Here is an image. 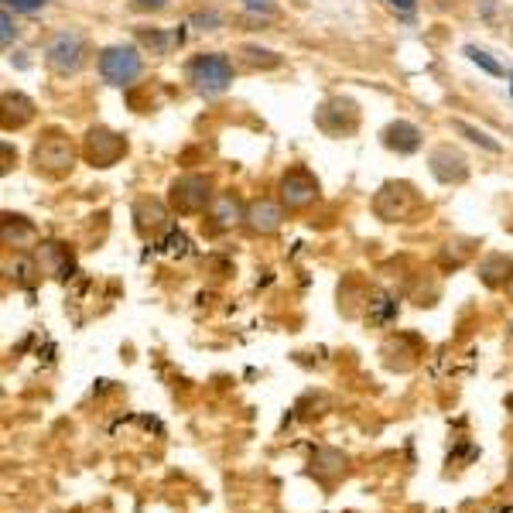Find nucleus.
<instances>
[{
	"instance_id": "nucleus-1",
	"label": "nucleus",
	"mask_w": 513,
	"mask_h": 513,
	"mask_svg": "<svg viewBox=\"0 0 513 513\" xmlns=\"http://www.w3.org/2000/svg\"><path fill=\"white\" fill-rule=\"evenodd\" d=\"M189 83L195 86V93H202V96L223 93V89H230L233 83V62L219 52L195 55L189 62Z\"/></svg>"
},
{
	"instance_id": "nucleus-2",
	"label": "nucleus",
	"mask_w": 513,
	"mask_h": 513,
	"mask_svg": "<svg viewBox=\"0 0 513 513\" xmlns=\"http://www.w3.org/2000/svg\"><path fill=\"white\" fill-rule=\"evenodd\" d=\"M418 206H421L418 192L407 182H387L384 189L373 195V213L384 219V223H404V219L414 216Z\"/></svg>"
},
{
	"instance_id": "nucleus-3",
	"label": "nucleus",
	"mask_w": 513,
	"mask_h": 513,
	"mask_svg": "<svg viewBox=\"0 0 513 513\" xmlns=\"http://www.w3.org/2000/svg\"><path fill=\"white\" fill-rule=\"evenodd\" d=\"M45 62L55 76H76L86 62V42L76 31H59L45 48Z\"/></svg>"
},
{
	"instance_id": "nucleus-4",
	"label": "nucleus",
	"mask_w": 513,
	"mask_h": 513,
	"mask_svg": "<svg viewBox=\"0 0 513 513\" xmlns=\"http://www.w3.org/2000/svg\"><path fill=\"white\" fill-rule=\"evenodd\" d=\"M76 165V148H72V141L59 130H52V134H45L42 141L35 144V168L45 171V175L59 178L65 171H72Z\"/></svg>"
},
{
	"instance_id": "nucleus-5",
	"label": "nucleus",
	"mask_w": 513,
	"mask_h": 513,
	"mask_svg": "<svg viewBox=\"0 0 513 513\" xmlns=\"http://www.w3.org/2000/svg\"><path fill=\"white\" fill-rule=\"evenodd\" d=\"M100 76L110 86H130L141 76V52L130 45H110L100 52Z\"/></svg>"
},
{
	"instance_id": "nucleus-6",
	"label": "nucleus",
	"mask_w": 513,
	"mask_h": 513,
	"mask_svg": "<svg viewBox=\"0 0 513 513\" xmlns=\"http://www.w3.org/2000/svg\"><path fill=\"white\" fill-rule=\"evenodd\" d=\"M213 182L206 175H182L171 185V206L178 213H206L213 206Z\"/></svg>"
},
{
	"instance_id": "nucleus-7",
	"label": "nucleus",
	"mask_w": 513,
	"mask_h": 513,
	"mask_svg": "<svg viewBox=\"0 0 513 513\" xmlns=\"http://www.w3.org/2000/svg\"><path fill=\"white\" fill-rule=\"evenodd\" d=\"M83 154H86L89 165L110 168V165H117V161L127 154V141L117 134V130H110V127H93L86 134V141H83Z\"/></svg>"
},
{
	"instance_id": "nucleus-8",
	"label": "nucleus",
	"mask_w": 513,
	"mask_h": 513,
	"mask_svg": "<svg viewBox=\"0 0 513 513\" xmlns=\"http://www.w3.org/2000/svg\"><path fill=\"white\" fill-rule=\"evenodd\" d=\"M278 192L288 209H308L315 199H319V182H315V175L308 168H291L281 175Z\"/></svg>"
},
{
	"instance_id": "nucleus-9",
	"label": "nucleus",
	"mask_w": 513,
	"mask_h": 513,
	"mask_svg": "<svg viewBox=\"0 0 513 513\" xmlns=\"http://www.w3.org/2000/svg\"><path fill=\"white\" fill-rule=\"evenodd\" d=\"M35 264H38V271L48 274V278H55V281H69L72 271H76L72 250L59 240L38 243V247H35Z\"/></svg>"
},
{
	"instance_id": "nucleus-10",
	"label": "nucleus",
	"mask_w": 513,
	"mask_h": 513,
	"mask_svg": "<svg viewBox=\"0 0 513 513\" xmlns=\"http://www.w3.org/2000/svg\"><path fill=\"white\" fill-rule=\"evenodd\" d=\"M431 175L438 178V182H445V185H459V182H466L469 178V161H466V154H459L455 148H435L431 151Z\"/></svg>"
},
{
	"instance_id": "nucleus-11",
	"label": "nucleus",
	"mask_w": 513,
	"mask_h": 513,
	"mask_svg": "<svg viewBox=\"0 0 513 513\" xmlns=\"http://www.w3.org/2000/svg\"><path fill=\"white\" fill-rule=\"evenodd\" d=\"M281 223H284V209L274 199H254L247 206V219H243V226H247L250 233H257V236L278 233Z\"/></svg>"
},
{
	"instance_id": "nucleus-12",
	"label": "nucleus",
	"mask_w": 513,
	"mask_h": 513,
	"mask_svg": "<svg viewBox=\"0 0 513 513\" xmlns=\"http://www.w3.org/2000/svg\"><path fill=\"white\" fill-rule=\"evenodd\" d=\"M349 469V455L332 449V445H322V449L312 452V462H308V472H312L319 483H339Z\"/></svg>"
},
{
	"instance_id": "nucleus-13",
	"label": "nucleus",
	"mask_w": 513,
	"mask_h": 513,
	"mask_svg": "<svg viewBox=\"0 0 513 513\" xmlns=\"http://www.w3.org/2000/svg\"><path fill=\"white\" fill-rule=\"evenodd\" d=\"M206 213H209V219H213V230H233L236 223L247 219V206H243L233 192H219Z\"/></svg>"
},
{
	"instance_id": "nucleus-14",
	"label": "nucleus",
	"mask_w": 513,
	"mask_h": 513,
	"mask_svg": "<svg viewBox=\"0 0 513 513\" xmlns=\"http://www.w3.org/2000/svg\"><path fill=\"white\" fill-rule=\"evenodd\" d=\"M0 236H4V247H18V250L38 247V230L24 216L4 213V226H0Z\"/></svg>"
},
{
	"instance_id": "nucleus-15",
	"label": "nucleus",
	"mask_w": 513,
	"mask_h": 513,
	"mask_svg": "<svg viewBox=\"0 0 513 513\" xmlns=\"http://www.w3.org/2000/svg\"><path fill=\"white\" fill-rule=\"evenodd\" d=\"M384 148L397 151V154H414L421 148V130L407 120H394L387 130H384Z\"/></svg>"
},
{
	"instance_id": "nucleus-16",
	"label": "nucleus",
	"mask_w": 513,
	"mask_h": 513,
	"mask_svg": "<svg viewBox=\"0 0 513 513\" xmlns=\"http://www.w3.org/2000/svg\"><path fill=\"white\" fill-rule=\"evenodd\" d=\"M134 216H137V230H141L144 236L158 233V230H168V213H165V206H161L158 199H141V202H137V209H134Z\"/></svg>"
},
{
	"instance_id": "nucleus-17",
	"label": "nucleus",
	"mask_w": 513,
	"mask_h": 513,
	"mask_svg": "<svg viewBox=\"0 0 513 513\" xmlns=\"http://www.w3.org/2000/svg\"><path fill=\"white\" fill-rule=\"evenodd\" d=\"M35 117V103L24 93H4V130H18Z\"/></svg>"
},
{
	"instance_id": "nucleus-18",
	"label": "nucleus",
	"mask_w": 513,
	"mask_h": 513,
	"mask_svg": "<svg viewBox=\"0 0 513 513\" xmlns=\"http://www.w3.org/2000/svg\"><path fill=\"white\" fill-rule=\"evenodd\" d=\"M137 42L144 48H151V55H168L175 45L185 42V31H171V35H161V31H137Z\"/></svg>"
},
{
	"instance_id": "nucleus-19",
	"label": "nucleus",
	"mask_w": 513,
	"mask_h": 513,
	"mask_svg": "<svg viewBox=\"0 0 513 513\" xmlns=\"http://www.w3.org/2000/svg\"><path fill=\"white\" fill-rule=\"evenodd\" d=\"M510 271H513V264L503 254H490L479 264V278H483V284H490V288H496V284H503L510 278Z\"/></svg>"
},
{
	"instance_id": "nucleus-20",
	"label": "nucleus",
	"mask_w": 513,
	"mask_h": 513,
	"mask_svg": "<svg viewBox=\"0 0 513 513\" xmlns=\"http://www.w3.org/2000/svg\"><path fill=\"white\" fill-rule=\"evenodd\" d=\"M161 250H165L168 257H185L189 254V236L178 230V226H168L165 240H161Z\"/></svg>"
},
{
	"instance_id": "nucleus-21",
	"label": "nucleus",
	"mask_w": 513,
	"mask_h": 513,
	"mask_svg": "<svg viewBox=\"0 0 513 513\" xmlns=\"http://www.w3.org/2000/svg\"><path fill=\"white\" fill-rule=\"evenodd\" d=\"M397 319V301L387 295H377V301H370V322L387 325Z\"/></svg>"
},
{
	"instance_id": "nucleus-22",
	"label": "nucleus",
	"mask_w": 513,
	"mask_h": 513,
	"mask_svg": "<svg viewBox=\"0 0 513 513\" xmlns=\"http://www.w3.org/2000/svg\"><path fill=\"white\" fill-rule=\"evenodd\" d=\"M455 130H459V134H466L472 144H479V148H486V151H493V154H500V144L493 141L490 134H483V130H476V127H469L466 120H455L452 124Z\"/></svg>"
},
{
	"instance_id": "nucleus-23",
	"label": "nucleus",
	"mask_w": 513,
	"mask_h": 513,
	"mask_svg": "<svg viewBox=\"0 0 513 513\" xmlns=\"http://www.w3.org/2000/svg\"><path fill=\"white\" fill-rule=\"evenodd\" d=\"M243 62L247 65H260V69H274V65H281V59L274 52H264V48H254V45H247L243 48Z\"/></svg>"
},
{
	"instance_id": "nucleus-24",
	"label": "nucleus",
	"mask_w": 513,
	"mask_h": 513,
	"mask_svg": "<svg viewBox=\"0 0 513 513\" xmlns=\"http://www.w3.org/2000/svg\"><path fill=\"white\" fill-rule=\"evenodd\" d=\"M14 38H18V24L11 21V7H4V14H0V42H4V48H11Z\"/></svg>"
},
{
	"instance_id": "nucleus-25",
	"label": "nucleus",
	"mask_w": 513,
	"mask_h": 513,
	"mask_svg": "<svg viewBox=\"0 0 513 513\" xmlns=\"http://www.w3.org/2000/svg\"><path fill=\"white\" fill-rule=\"evenodd\" d=\"M466 55H469V59L476 62V65H483V69L490 72V76H503V69L490 59V55L483 52V48H472V45H469V48H466Z\"/></svg>"
},
{
	"instance_id": "nucleus-26",
	"label": "nucleus",
	"mask_w": 513,
	"mask_h": 513,
	"mask_svg": "<svg viewBox=\"0 0 513 513\" xmlns=\"http://www.w3.org/2000/svg\"><path fill=\"white\" fill-rule=\"evenodd\" d=\"M48 0H4V7H11V11H21V14H35L42 11Z\"/></svg>"
},
{
	"instance_id": "nucleus-27",
	"label": "nucleus",
	"mask_w": 513,
	"mask_h": 513,
	"mask_svg": "<svg viewBox=\"0 0 513 513\" xmlns=\"http://www.w3.org/2000/svg\"><path fill=\"white\" fill-rule=\"evenodd\" d=\"M243 7H247L250 14H274V0H243Z\"/></svg>"
},
{
	"instance_id": "nucleus-28",
	"label": "nucleus",
	"mask_w": 513,
	"mask_h": 513,
	"mask_svg": "<svg viewBox=\"0 0 513 513\" xmlns=\"http://www.w3.org/2000/svg\"><path fill=\"white\" fill-rule=\"evenodd\" d=\"M168 0H134V11H141V14H154V11H161Z\"/></svg>"
},
{
	"instance_id": "nucleus-29",
	"label": "nucleus",
	"mask_w": 513,
	"mask_h": 513,
	"mask_svg": "<svg viewBox=\"0 0 513 513\" xmlns=\"http://www.w3.org/2000/svg\"><path fill=\"white\" fill-rule=\"evenodd\" d=\"M192 24H206V31H213V24H219V14H213V11H209V14H195Z\"/></svg>"
},
{
	"instance_id": "nucleus-30",
	"label": "nucleus",
	"mask_w": 513,
	"mask_h": 513,
	"mask_svg": "<svg viewBox=\"0 0 513 513\" xmlns=\"http://www.w3.org/2000/svg\"><path fill=\"white\" fill-rule=\"evenodd\" d=\"M390 7H394L397 14H411L414 11V4H418V0H387Z\"/></svg>"
},
{
	"instance_id": "nucleus-31",
	"label": "nucleus",
	"mask_w": 513,
	"mask_h": 513,
	"mask_svg": "<svg viewBox=\"0 0 513 513\" xmlns=\"http://www.w3.org/2000/svg\"><path fill=\"white\" fill-rule=\"evenodd\" d=\"M503 291H507V298L513 301V271H510V278H507V281H503Z\"/></svg>"
},
{
	"instance_id": "nucleus-32",
	"label": "nucleus",
	"mask_w": 513,
	"mask_h": 513,
	"mask_svg": "<svg viewBox=\"0 0 513 513\" xmlns=\"http://www.w3.org/2000/svg\"><path fill=\"white\" fill-rule=\"evenodd\" d=\"M507 472H510V483H513V459H510V469Z\"/></svg>"
}]
</instances>
